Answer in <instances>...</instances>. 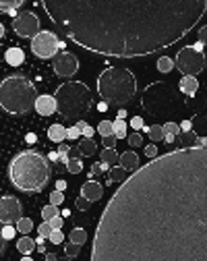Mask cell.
Segmentation results:
<instances>
[{
	"label": "cell",
	"instance_id": "cell-1",
	"mask_svg": "<svg viewBox=\"0 0 207 261\" xmlns=\"http://www.w3.org/2000/svg\"><path fill=\"white\" fill-rule=\"evenodd\" d=\"M91 261H207V145L133 170L97 220Z\"/></svg>",
	"mask_w": 207,
	"mask_h": 261
},
{
	"label": "cell",
	"instance_id": "cell-2",
	"mask_svg": "<svg viewBox=\"0 0 207 261\" xmlns=\"http://www.w3.org/2000/svg\"><path fill=\"white\" fill-rule=\"evenodd\" d=\"M58 34L108 58L149 56L185 40L207 0H40Z\"/></svg>",
	"mask_w": 207,
	"mask_h": 261
},
{
	"label": "cell",
	"instance_id": "cell-3",
	"mask_svg": "<svg viewBox=\"0 0 207 261\" xmlns=\"http://www.w3.org/2000/svg\"><path fill=\"white\" fill-rule=\"evenodd\" d=\"M52 168L46 155L36 149L19 151L9 162V180L23 193H40L50 180Z\"/></svg>",
	"mask_w": 207,
	"mask_h": 261
},
{
	"label": "cell",
	"instance_id": "cell-4",
	"mask_svg": "<svg viewBox=\"0 0 207 261\" xmlns=\"http://www.w3.org/2000/svg\"><path fill=\"white\" fill-rule=\"evenodd\" d=\"M38 91L25 75H9L0 81V108L7 114L19 116L36 108Z\"/></svg>",
	"mask_w": 207,
	"mask_h": 261
},
{
	"label": "cell",
	"instance_id": "cell-5",
	"mask_svg": "<svg viewBox=\"0 0 207 261\" xmlns=\"http://www.w3.org/2000/svg\"><path fill=\"white\" fill-rule=\"evenodd\" d=\"M97 93L106 104L124 106L137 93V79L128 69L108 67L97 77Z\"/></svg>",
	"mask_w": 207,
	"mask_h": 261
},
{
	"label": "cell",
	"instance_id": "cell-6",
	"mask_svg": "<svg viewBox=\"0 0 207 261\" xmlns=\"http://www.w3.org/2000/svg\"><path fill=\"white\" fill-rule=\"evenodd\" d=\"M56 108L58 114L66 120H81L91 108V91L83 81H66L62 83L56 93Z\"/></svg>",
	"mask_w": 207,
	"mask_h": 261
},
{
	"label": "cell",
	"instance_id": "cell-7",
	"mask_svg": "<svg viewBox=\"0 0 207 261\" xmlns=\"http://www.w3.org/2000/svg\"><path fill=\"white\" fill-rule=\"evenodd\" d=\"M141 104L151 116H168L176 106V93L168 83L158 81V83H151L149 87H145Z\"/></svg>",
	"mask_w": 207,
	"mask_h": 261
},
{
	"label": "cell",
	"instance_id": "cell-8",
	"mask_svg": "<svg viewBox=\"0 0 207 261\" xmlns=\"http://www.w3.org/2000/svg\"><path fill=\"white\" fill-rule=\"evenodd\" d=\"M62 46V42L58 40V36L50 29H40L36 36L31 38V52L42 60L54 58L58 54V48Z\"/></svg>",
	"mask_w": 207,
	"mask_h": 261
},
{
	"label": "cell",
	"instance_id": "cell-9",
	"mask_svg": "<svg viewBox=\"0 0 207 261\" xmlns=\"http://www.w3.org/2000/svg\"><path fill=\"white\" fill-rule=\"evenodd\" d=\"M174 67L183 73V75H199L205 69V58L201 54V50H197L195 46H185L183 50H178L176 58H174Z\"/></svg>",
	"mask_w": 207,
	"mask_h": 261
},
{
	"label": "cell",
	"instance_id": "cell-10",
	"mask_svg": "<svg viewBox=\"0 0 207 261\" xmlns=\"http://www.w3.org/2000/svg\"><path fill=\"white\" fill-rule=\"evenodd\" d=\"M13 31L19 38H33L40 31V19L36 13L25 11L13 19Z\"/></svg>",
	"mask_w": 207,
	"mask_h": 261
},
{
	"label": "cell",
	"instance_id": "cell-11",
	"mask_svg": "<svg viewBox=\"0 0 207 261\" xmlns=\"http://www.w3.org/2000/svg\"><path fill=\"white\" fill-rule=\"evenodd\" d=\"M21 218H23V207L15 195L0 197V224H17Z\"/></svg>",
	"mask_w": 207,
	"mask_h": 261
},
{
	"label": "cell",
	"instance_id": "cell-12",
	"mask_svg": "<svg viewBox=\"0 0 207 261\" xmlns=\"http://www.w3.org/2000/svg\"><path fill=\"white\" fill-rule=\"evenodd\" d=\"M52 69H54V73H56L58 77L68 79V77H73V75L79 71V60H77V56L71 54V52H60V54H56L54 60H52Z\"/></svg>",
	"mask_w": 207,
	"mask_h": 261
},
{
	"label": "cell",
	"instance_id": "cell-13",
	"mask_svg": "<svg viewBox=\"0 0 207 261\" xmlns=\"http://www.w3.org/2000/svg\"><path fill=\"white\" fill-rule=\"evenodd\" d=\"M56 97L54 95H38L36 100V112L40 116H52L56 112Z\"/></svg>",
	"mask_w": 207,
	"mask_h": 261
},
{
	"label": "cell",
	"instance_id": "cell-14",
	"mask_svg": "<svg viewBox=\"0 0 207 261\" xmlns=\"http://www.w3.org/2000/svg\"><path fill=\"white\" fill-rule=\"evenodd\" d=\"M81 195H83V197H87L91 203L93 201H99L101 199V195H104V187L97 182V180H87L83 187H81Z\"/></svg>",
	"mask_w": 207,
	"mask_h": 261
},
{
	"label": "cell",
	"instance_id": "cell-15",
	"mask_svg": "<svg viewBox=\"0 0 207 261\" xmlns=\"http://www.w3.org/2000/svg\"><path fill=\"white\" fill-rule=\"evenodd\" d=\"M118 164L126 172H133V170L139 168V155H137L135 151H124V153H120V162H118Z\"/></svg>",
	"mask_w": 207,
	"mask_h": 261
},
{
	"label": "cell",
	"instance_id": "cell-16",
	"mask_svg": "<svg viewBox=\"0 0 207 261\" xmlns=\"http://www.w3.org/2000/svg\"><path fill=\"white\" fill-rule=\"evenodd\" d=\"M197 89H199V81H197L195 75H185V77L180 79V91H183L185 95H195Z\"/></svg>",
	"mask_w": 207,
	"mask_h": 261
},
{
	"label": "cell",
	"instance_id": "cell-17",
	"mask_svg": "<svg viewBox=\"0 0 207 261\" xmlns=\"http://www.w3.org/2000/svg\"><path fill=\"white\" fill-rule=\"evenodd\" d=\"M77 149H79V155H85V158H91V155L97 153V145H95L93 137H83V139L79 141Z\"/></svg>",
	"mask_w": 207,
	"mask_h": 261
},
{
	"label": "cell",
	"instance_id": "cell-18",
	"mask_svg": "<svg viewBox=\"0 0 207 261\" xmlns=\"http://www.w3.org/2000/svg\"><path fill=\"white\" fill-rule=\"evenodd\" d=\"M5 58H7V62L11 64V67H21L23 60H25V54H23L21 48H9Z\"/></svg>",
	"mask_w": 207,
	"mask_h": 261
},
{
	"label": "cell",
	"instance_id": "cell-19",
	"mask_svg": "<svg viewBox=\"0 0 207 261\" xmlns=\"http://www.w3.org/2000/svg\"><path fill=\"white\" fill-rule=\"evenodd\" d=\"M99 158H101L104 164H108V166H116L118 162H120V155H118V151L114 147H104V151L99 153Z\"/></svg>",
	"mask_w": 207,
	"mask_h": 261
},
{
	"label": "cell",
	"instance_id": "cell-20",
	"mask_svg": "<svg viewBox=\"0 0 207 261\" xmlns=\"http://www.w3.org/2000/svg\"><path fill=\"white\" fill-rule=\"evenodd\" d=\"M48 137H50V141H54V143H62V141L66 139V128H64L62 124H52V126L48 128Z\"/></svg>",
	"mask_w": 207,
	"mask_h": 261
},
{
	"label": "cell",
	"instance_id": "cell-21",
	"mask_svg": "<svg viewBox=\"0 0 207 261\" xmlns=\"http://www.w3.org/2000/svg\"><path fill=\"white\" fill-rule=\"evenodd\" d=\"M23 5H25V0H0V13L13 15V13L19 11Z\"/></svg>",
	"mask_w": 207,
	"mask_h": 261
},
{
	"label": "cell",
	"instance_id": "cell-22",
	"mask_svg": "<svg viewBox=\"0 0 207 261\" xmlns=\"http://www.w3.org/2000/svg\"><path fill=\"white\" fill-rule=\"evenodd\" d=\"M17 249H19V253H23V255H29L33 249H36V241H33V239H29L27 234H23V237L17 241Z\"/></svg>",
	"mask_w": 207,
	"mask_h": 261
},
{
	"label": "cell",
	"instance_id": "cell-23",
	"mask_svg": "<svg viewBox=\"0 0 207 261\" xmlns=\"http://www.w3.org/2000/svg\"><path fill=\"white\" fill-rule=\"evenodd\" d=\"M178 133H180V126H178L176 122H166V124H164V135H166L164 139H166L168 143H174V137H176Z\"/></svg>",
	"mask_w": 207,
	"mask_h": 261
},
{
	"label": "cell",
	"instance_id": "cell-24",
	"mask_svg": "<svg viewBox=\"0 0 207 261\" xmlns=\"http://www.w3.org/2000/svg\"><path fill=\"white\" fill-rule=\"evenodd\" d=\"M145 133H147V137L153 141V143H158V141H162L166 135H164V126H160V124H151V126H145Z\"/></svg>",
	"mask_w": 207,
	"mask_h": 261
},
{
	"label": "cell",
	"instance_id": "cell-25",
	"mask_svg": "<svg viewBox=\"0 0 207 261\" xmlns=\"http://www.w3.org/2000/svg\"><path fill=\"white\" fill-rule=\"evenodd\" d=\"M66 170L71 172V174H79V172L83 170L81 158H79V155H77V158H68V160H66Z\"/></svg>",
	"mask_w": 207,
	"mask_h": 261
},
{
	"label": "cell",
	"instance_id": "cell-26",
	"mask_svg": "<svg viewBox=\"0 0 207 261\" xmlns=\"http://www.w3.org/2000/svg\"><path fill=\"white\" fill-rule=\"evenodd\" d=\"M68 241H73V243H77V245H85L87 232L83 230V228H73L71 234H68Z\"/></svg>",
	"mask_w": 207,
	"mask_h": 261
},
{
	"label": "cell",
	"instance_id": "cell-27",
	"mask_svg": "<svg viewBox=\"0 0 207 261\" xmlns=\"http://www.w3.org/2000/svg\"><path fill=\"white\" fill-rule=\"evenodd\" d=\"M126 178V170L122 166H114L110 170V176H108V182H122Z\"/></svg>",
	"mask_w": 207,
	"mask_h": 261
},
{
	"label": "cell",
	"instance_id": "cell-28",
	"mask_svg": "<svg viewBox=\"0 0 207 261\" xmlns=\"http://www.w3.org/2000/svg\"><path fill=\"white\" fill-rule=\"evenodd\" d=\"M172 69H174V60H172V58H168V56L158 58V71L160 73H170Z\"/></svg>",
	"mask_w": 207,
	"mask_h": 261
},
{
	"label": "cell",
	"instance_id": "cell-29",
	"mask_svg": "<svg viewBox=\"0 0 207 261\" xmlns=\"http://www.w3.org/2000/svg\"><path fill=\"white\" fill-rule=\"evenodd\" d=\"M112 126H114V135L118 139H124L126 137V122H124V118H116L112 122Z\"/></svg>",
	"mask_w": 207,
	"mask_h": 261
},
{
	"label": "cell",
	"instance_id": "cell-30",
	"mask_svg": "<svg viewBox=\"0 0 207 261\" xmlns=\"http://www.w3.org/2000/svg\"><path fill=\"white\" fill-rule=\"evenodd\" d=\"M97 133L101 137H108V135H114V126H112V120H101L97 124Z\"/></svg>",
	"mask_w": 207,
	"mask_h": 261
},
{
	"label": "cell",
	"instance_id": "cell-31",
	"mask_svg": "<svg viewBox=\"0 0 207 261\" xmlns=\"http://www.w3.org/2000/svg\"><path fill=\"white\" fill-rule=\"evenodd\" d=\"M17 230H19L21 234H29V232L33 230V222H31L29 218H21V220L17 222Z\"/></svg>",
	"mask_w": 207,
	"mask_h": 261
},
{
	"label": "cell",
	"instance_id": "cell-32",
	"mask_svg": "<svg viewBox=\"0 0 207 261\" xmlns=\"http://www.w3.org/2000/svg\"><path fill=\"white\" fill-rule=\"evenodd\" d=\"M79 251H81V245H77V243H73V241H71V243L66 245V249H64V255H66V259H73Z\"/></svg>",
	"mask_w": 207,
	"mask_h": 261
},
{
	"label": "cell",
	"instance_id": "cell-33",
	"mask_svg": "<svg viewBox=\"0 0 207 261\" xmlns=\"http://www.w3.org/2000/svg\"><path fill=\"white\" fill-rule=\"evenodd\" d=\"M54 216H58V205L50 203V205H46V207L42 210V218H44V220H52Z\"/></svg>",
	"mask_w": 207,
	"mask_h": 261
},
{
	"label": "cell",
	"instance_id": "cell-34",
	"mask_svg": "<svg viewBox=\"0 0 207 261\" xmlns=\"http://www.w3.org/2000/svg\"><path fill=\"white\" fill-rule=\"evenodd\" d=\"M81 135H83V133H81V128H79L77 122H75L71 128H66V139H73V141H75V139H79Z\"/></svg>",
	"mask_w": 207,
	"mask_h": 261
},
{
	"label": "cell",
	"instance_id": "cell-35",
	"mask_svg": "<svg viewBox=\"0 0 207 261\" xmlns=\"http://www.w3.org/2000/svg\"><path fill=\"white\" fill-rule=\"evenodd\" d=\"M77 124H79V128H81L83 137H93V133H95V128H93V126H89L85 120H77Z\"/></svg>",
	"mask_w": 207,
	"mask_h": 261
},
{
	"label": "cell",
	"instance_id": "cell-36",
	"mask_svg": "<svg viewBox=\"0 0 207 261\" xmlns=\"http://www.w3.org/2000/svg\"><path fill=\"white\" fill-rule=\"evenodd\" d=\"M52 230H54V228L50 226V222H48V220H44V222L40 224V228H38V232H40L44 239H48V237L52 234Z\"/></svg>",
	"mask_w": 207,
	"mask_h": 261
},
{
	"label": "cell",
	"instance_id": "cell-37",
	"mask_svg": "<svg viewBox=\"0 0 207 261\" xmlns=\"http://www.w3.org/2000/svg\"><path fill=\"white\" fill-rule=\"evenodd\" d=\"M126 141H128L131 147H139L143 143V137H141V133H133V135L126 137Z\"/></svg>",
	"mask_w": 207,
	"mask_h": 261
},
{
	"label": "cell",
	"instance_id": "cell-38",
	"mask_svg": "<svg viewBox=\"0 0 207 261\" xmlns=\"http://www.w3.org/2000/svg\"><path fill=\"white\" fill-rule=\"evenodd\" d=\"M62 201H64V195H62V191H58V189H56V191L50 195V203H54V205H60Z\"/></svg>",
	"mask_w": 207,
	"mask_h": 261
},
{
	"label": "cell",
	"instance_id": "cell-39",
	"mask_svg": "<svg viewBox=\"0 0 207 261\" xmlns=\"http://www.w3.org/2000/svg\"><path fill=\"white\" fill-rule=\"evenodd\" d=\"M48 239H50V243H54V245H60V243L64 241V234H62V230H52V234H50Z\"/></svg>",
	"mask_w": 207,
	"mask_h": 261
},
{
	"label": "cell",
	"instance_id": "cell-40",
	"mask_svg": "<svg viewBox=\"0 0 207 261\" xmlns=\"http://www.w3.org/2000/svg\"><path fill=\"white\" fill-rule=\"evenodd\" d=\"M15 230H17V228H13V224H5V228H3L5 239H7V241H11V239L15 237Z\"/></svg>",
	"mask_w": 207,
	"mask_h": 261
},
{
	"label": "cell",
	"instance_id": "cell-41",
	"mask_svg": "<svg viewBox=\"0 0 207 261\" xmlns=\"http://www.w3.org/2000/svg\"><path fill=\"white\" fill-rule=\"evenodd\" d=\"M89 203H91V201H89L87 197H83V195H81V197H79V199L75 201V205H77V210H81V212H85V210L89 207Z\"/></svg>",
	"mask_w": 207,
	"mask_h": 261
},
{
	"label": "cell",
	"instance_id": "cell-42",
	"mask_svg": "<svg viewBox=\"0 0 207 261\" xmlns=\"http://www.w3.org/2000/svg\"><path fill=\"white\" fill-rule=\"evenodd\" d=\"M116 135H108V137H101V143H104V147H114L116 145Z\"/></svg>",
	"mask_w": 207,
	"mask_h": 261
},
{
	"label": "cell",
	"instance_id": "cell-43",
	"mask_svg": "<svg viewBox=\"0 0 207 261\" xmlns=\"http://www.w3.org/2000/svg\"><path fill=\"white\" fill-rule=\"evenodd\" d=\"M131 126H133L135 130H141V128H145V124H143V118H141V116H135V118L131 120Z\"/></svg>",
	"mask_w": 207,
	"mask_h": 261
},
{
	"label": "cell",
	"instance_id": "cell-44",
	"mask_svg": "<svg viewBox=\"0 0 207 261\" xmlns=\"http://www.w3.org/2000/svg\"><path fill=\"white\" fill-rule=\"evenodd\" d=\"M48 222H50V226L54 228V230H60V228H62V222H64V220H62L60 216H54V218H52V220H48Z\"/></svg>",
	"mask_w": 207,
	"mask_h": 261
},
{
	"label": "cell",
	"instance_id": "cell-45",
	"mask_svg": "<svg viewBox=\"0 0 207 261\" xmlns=\"http://www.w3.org/2000/svg\"><path fill=\"white\" fill-rule=\"evenodd\" d=\"M199 42H201L203 46H207V25L199 29Z\"/></svg>",
	"mask_w": 207,
	"mask_h": 261
},
{
	"label": "cell",
	"instance_id": "cell-46",
	"mask_svg": "<svg viewBox=\"0 0 207 261\" xmlns=\"http://www.w3.org/2000/svg\"><path fill=\"white\" fill-rule=\"evenodd\" d=\"M145 155H147L149 160L156 158V155H158V147H156V145H147V147H145Z\"/></svg>",
	"mask_w": 207,
	"mask_h": 261
},
{
	"label": "cell",
	"instance_id": "cell-47",
	"mask_svg": "<svg viewBox=\"0 0 207 261\" xmlns=\"http://www.w3.org/2000/svg\"><path fill=\"white\" fill-rule=\"evenodd\" d=\"M36 249H38L40 253H44V251H46V245H44V237H42V234H40V239L36 241Z\"/></svg>",
	"mask_w": 207,
	"mask_h": 261
},
{
	"label": "cell",
	"instance_id": "cell-48",
	"mask_svg": "<svg viewBox=\"0 0 207 261\" xmlns=\"http://www.w3.org/2000/svg\"><path fill=\"white\" fill-rule=\"evenodd\" d=\"M5 247H7V239H5V234H3V228H0V255L5 253Z\"/></svg>",
	"mask_w": 207,
	"mask_h": 261
},
{
	"label": "cell",
	"instance_id": "cell-49",
	"mask_svg": "<svg viewBox=\"0 0 207 261\" xmlns=\"http://www.w3.org/2000/svg\"><path fill=\"white\" fill-rule=\"evenodd\" d=\"M180 128H183V130H187V133H189V130L193 128V126H191V120H185V122L180 124Z\"/></svg>",
	"mask_w": 207,
	"mask_h": 261
},
{
	"label": "cell",
	"instance_id": "cell-50",
	"mask_svg": "<svg viewBox=\"0 0 207 261\" xmlns=\"http://www.w3.org/2000/svg\"><path fill=\"white\" fill-rule=\"evenodd\" d=\"M56 189H58V191H64V189H66V182H64V180H58V182H56Z\"/></svg>",
	"mask_w": 207,
	"mask_h": 261
},
{
	"label": "cell",
	"instance_id": "cell-51",
	"mask_svg": "<svg viewBox=\"0 0 207 261\" xmlns=\"http://www.w3.org/2000/svg\"><path fill=\"white\" fill-rule=\"evenodd\" d=\"M46 259H48V261H54V259H56V255H54V253H46Z\"/></svg>",
	"mask_w": 207,
	"mask_h": 261
},
{
	"label": "cell",
	"instance_id": "cell-52",
	"mask_svg": "<svg viewBox=\"0 0 207 261\" xmlns=\"http://www.w3.org/2000/svg\"><path fill=\"white\" fill-rule=\"evenodd\" d=\"M3 36H5V25L0 23V38H3Z\"/></svg>",
	"mask_w": 207,
	"mask_h": 261
},
{
	"label": "cell",
	"instance_id": "cell-53",
	"mask_svg": "<svg viewBox=\"0 0 207 261\" xmlns=\"http://www.w3.org/2000/svg\"><path fill=\"white\" fill-rule=\"evenodd\" d=\"M199 145H207V139H199Z\"/></svg>",
	"mask_w": 207,
	"mask_h": 261
}]
</instances>
